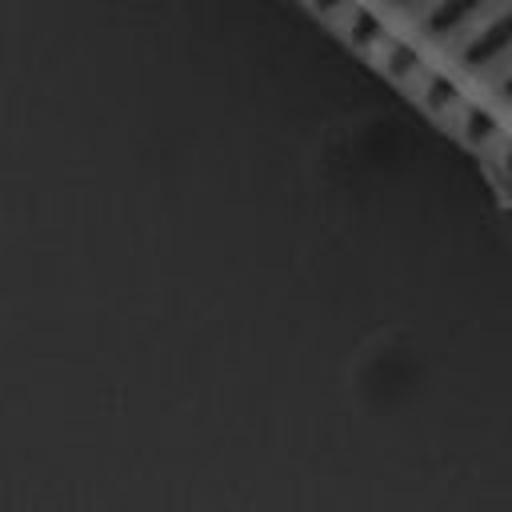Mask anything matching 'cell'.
<instances>
[{"label":"cell","instance_id":"6da1fadb","mask_svg":"<svg viewBox=\"0 0 512 512\" xmlns=\"http://www.w3.org/2000/svg\"><path fill=\"white\" fill-rule=\"evenodd\" d=\"M508 52H512V4H504L500 12H492L480 28H472V32L464 36L456 60H460V68H468V72H484V68H492L496 60H504Z\"/></svg>","mask_w":512,"mask_h":512},{"label":"cell","instance_id":"52a82bcc","mask_svg":"<svg viewBox=\"0 0 512 512\" xmlns=\"http://www.w3.org/2000/svg\"><path fill=\"white\" fill-rule=\"evenodd\" d=\"M352 0H304V8L316 16V20H336Z\"/></svg>","mask_w":512,"mask_h":512},{"label":"cell","instance_id":"8992f818","mask_svg":"<svg viewBox=\"0 0 512 512\" xmlns=\"http://www.w3.org/2000/svg\"><path fill=\"white\" fill-rule=\"evenodd\" d=\"M460 136H464L472 148H488L492 140H500V124H496L492 108H484V104H464V108H460Z\"/></svg>","mask_w":512,"mask_h":512},{"label":"cell","instance_id":"9c48e42d","mask_svg":"<svg viewBox=\"0 0 512 512\" xmlns=\"http://www.w3.org/2000/svg\"><path fill=\"white\" fill-rule=\"evenodd\" d=\"M388 4H392V8H416L420 0H388Z\"/></svg>","mask_w":512,"mask_h":512},{"label":"cell","instance_id":"7a4b0ae2","mask_svg":"<svg viewBox=\"0 0 512 512\" xmlns=\"http://www.w3.org/2000/svg\"><path fill=\"white\" fill-rule=\"evenodd\" d=\"M336 32H340V40H344L352 52H376V48L388 40L380 12L368 8V4H356V0L336 16Z\"/></svg>","mask_w":512,"mask_h":512},{"label":"cell","instance_id":"277c9868","mask_svg":"<svg viewBox=\"0 0 512 512\" xmlns=\"http://www.w3.org/2000/svg\"><path fill=\"white\" fill-rule=\"evenodd\" d=\"M376 64H380L384 80H392V84H420V76L428 72L424 68V56L408 40H400V36H388L376 48Z\"/></svg>","mask_w":512,"mask_h":512},{"label":"cell","instance_id":"ba28073f","mask_svg":"<svg viewBox=\"0 0 512 512\" xmlns=\"http://www.w3.org/2000/svg\"><path fill=\"white\" fill-rule=\"evenodd\" d=\"M492 92H496V96H500L504 104H512V64H508V68L500 72V80L492 84Z\"/></svg>","mask_w":512,"mask_h":512},{"label":"cell","instance_id":"5b68a950","mask_svg":"<svg viewBox=\"0 0 512 512\" xmlns=\"http://www.w3.org/2000/svg\"><path fill=\"white\" fill-rule=\"evenodd\" d=\"M420 104L432 112V116H448V112H460L464 108V96H460V84L444 72H424L420 76Z\"/></svg>","mask_w":512,"mask_h":512},{"label":"cell","instance_id":"3957f363","mask_svg":"<svg viewBox=\"0 0 512 512\" xmlns=\"http://www.w3.org/2000/svg\"><path fill=\"white\" fill-rule=\"evenodd\" d=\"M492 0H432V8L424 12L420 20V32L428 40H444V36H456L460 28H468L480 8H488Z\"/></svg>","mask_w":512,"mask_h":512}]
</instances>
